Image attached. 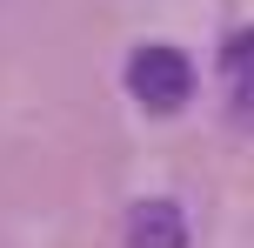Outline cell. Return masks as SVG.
<instances>
[{
	"label": "cell",
	"mask_w": 254,
	"mask_h": 248,
	"mask_svg": "<svg viewBox=\"0 0 254 248\" xmlns=\"http://www.w3.org/2000/svg\"><path fill=\"white\" fill-rule=\"evenodd\" d=\"M127 94H134L140 107H154V114H174V107L194 101V67L181 47H134V61H127Z\"/></svg>",
	"instance_id": "1"
},
{
	"label": "cell",
	"mask_w": 254,
	"mask_h": 248,
	"mask_svg": "<svg viewBox=\"0 0 254 248\" xmlns=\"http://www.w3.org/2000/svg\"><path fill=\"white\" fill-rule=\"evenodd\" d=\"M127 248H188V215L174 201H134L127 208Z\"/></svg>",
	"instance_id": "2"
},
{
	"label": "cell",
	"mask_w": 254,
	"mask_h": 248,
	"mask_svg": "<svg viewBox=\"0 0 254 248\" xmlns=\"http://www.w3.org/2000/svg\"><path fill=\"white\" fill-rule=\"evenodd\" d=\"M248 54H254V34H248V27H234L228 67H234V121H241V128H248Z\"/></svg>",
	"instance_id": "3"
}]
</instances>
